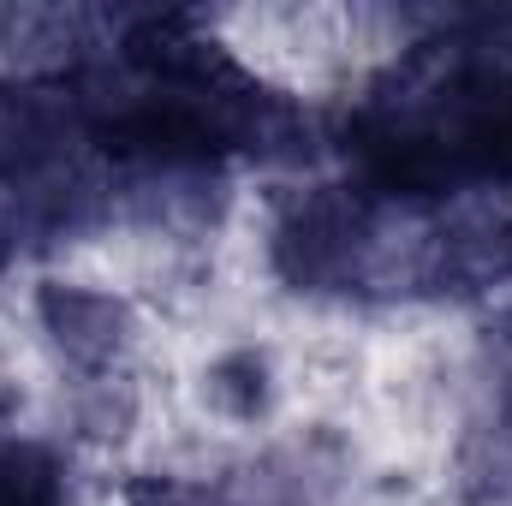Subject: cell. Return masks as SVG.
I'll return each instance as SVG.
<instances>
[{"label": "cell", "instance_id": "1", "mask_svg": "<svg viewBox=\"0 0 512 506\" xmlns=\"http://www.w3.org/2000/svg\"><path fill=\"white\" fill-rule=\"evenodd\" d=\"M358 245V215L340 197H304L286 221H280V268L298 286L334 280Z\"/></svg>", "mask_w": 512, "mask_h": 506}, {"label": "cell", "instance_id": "2", "mask_svg": "<svg viewBox=\"0 0 512 506\" xmlns=\"http://www.w3.org/2000/svg\"><path fill=\"white\" fill-rule=\"evenodd\" d=\"M48 328L60 334V346L84 364H102L120 352V334H126V310L102 292H84V286H54L48 292Z\"/></svg>", "mask_w": 512, "mask_h": 506}]
</instances>
